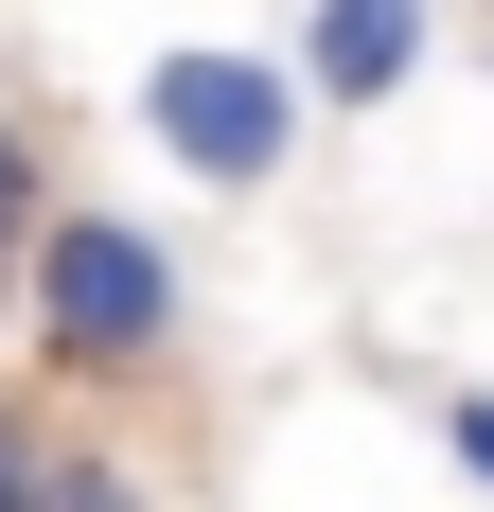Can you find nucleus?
<instances>
[{"instance_id": "nucleus-1", "label": "nucleus", "mask_w": 494, "mask_h": 512, "mask_svg": "<svg viewBox=\"0 0 494 512\" xmlns=\"http://www.w3.org/2000/svg\"><path fill=\"white\" fill-rule=\"evenodd\" d=\"M18 318H36L53 371H159L177 354V248L124 212H53L18 248Z\"/></svg>"}, {"instance_id": "nucleus-2", "label": "nucleus", "mask_w": 494, "mask_h": 512, "mask_svg": "<svg viewBox=\"0 0 494 512\" xmlns=\"http://www.w3.org/2000/svg\"><path fill=\"white\" fill-rule=\"evenodd\" d=\"M300 71L283 53H230V36H195V53H159L142 71V142L177 159V177H212V195H247V177H283L300 159Z\"/></svg>"}, {"instance_id": "nucleus-3", "label": "nucleus", "mask_w": 494, "mask_h": 512, "mask_svg": "<svg viewBox=\"0 0 494 512\" xmlns=\"http://www.w3.org/2000/svg\"><path fill=\"white\" fill-rule=\"evenodd\" d=\"M424 18H442V0H318V18H300V89L318 106H389L406 71H424Z\"/></svg>"}, {"instance_id": "nucleus-4", "label": "nucleus", "mask_w": 494, "mask_h": 512, "mask_svg": "<svg viewBox=\"0 0 494 512\" xmlns=\"http://www.w3.org/2000/svg\"><path fill=\"white\" fill-rule=\"evenodd\" d=\"M18 512H142V477L106 460V442H36V495Z\"/></svg>"}, {"instance_id": "nucleus-5", "label": "nucleus", "mask_w": 494, "mask_h": 512, "mask_svg": "<svg viewBox=\"0 0 494 512\" xmlns=\"http://www.w3.org/2000/svg\"><path fill=\"white\" fill-rule=\"evenodd\" d=\"M36 230V142H18V106H0V248Z\"/></svg>"}, {"instance_id": "nucleus-6", "label": "nucleus", "mask_w": 494, "mask_h": 512, "mask_svg": "<svg viewBox=\"0 0 494 512\" xmlns=\"http://www.w3.org/2000/svg\"><path fill=\"white\" fill-rule=\"evenodd\" d=\"M442 442H459V477L494 495V389H459V407H442Z\"/></svg>"}, {"instance_id": "nucleus-7", "label": "nucleus", "mask_w": 494, "mask_h": 512, "mask_svg": "<svg viewBox=\"0 0 494 512\" xmlns=\"http://www.w3.org/2000/svg\"><path fill=\"white\" fill-rule=\"evenodd\" d=\"M36 442H53V424H36V407H0V512L36 495Z\"/></svg>"}, {"instance_id": "nucleus-8", "label": "nucleus", "mask_w": 494, "mask_h": 512, "mask_svg": "<svg viewBox=\"0 0 494 512\" xmlns=\"http://www.w3.org/2000/svg\"><path fill=\"white\" fill-rule=\"evenodd\" d=\"M0 318H18V248H0Z\"/></svg>"}]
</instances>
